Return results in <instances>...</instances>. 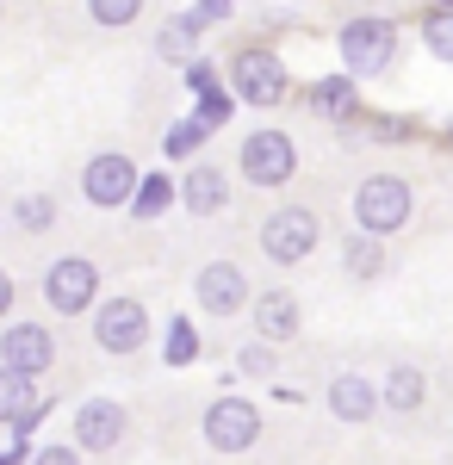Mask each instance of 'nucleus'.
<instances>
[{
    "mask_svg": "<svg viewBox=\"0 0 453 465\" xmlns=\"http://www.w3.org/2000/svg\"><path fill=\"white\" fill-rule=\"evenodd\" d=\"M410 212H417V193H410V180H398V174H373V180H360V193H354V223H360L373 242L391 236V230H404ZM360 230H354V236H360Z\"/></svg>",
    "mask_w": 453,
    "mask_h": 465,
    "instance_id": "1",
    "label": "nucleus"
},
{
    "mask_svg": "<svg viewBox=\"0 0 453 465\" xmlns=\"http://www.w3.org/2000/svg\"><path fill=\"white\" fill-rule=\"evenodd\" d=\"M317 236H323V223H317L311 205H279V212L261 223V249H267V261H279V267H298V261L317 249Z\"/></svg>",
    "mask_w": 453,
    "mask_h": 465,
    "instance_id": "2",
    "label": "nucleus"
},
{
    "mask_svg": "<svg viewBox=\"0 0 453 465\" xmlns=\"http://www.w3.org/2000/svg\"><path fill=\"white\" fill-rule=\"evenodd\" d=\"M261 440V410L248 397H211L206 410V447L211 453H248Z\"/></svg>",
    "mask_w": 453,
    "mask_h": 465,
    "instance_id": "3",
    "label": "nucleus"
},
{
    "mask_svg": "<svg viewBox=\"0 0 453 465\" xmlns=\"http://www.w3.org/2000/svg\"><path fill=\"white\" fill-rule=\"evenodd\" d=\"M391 44L398 32L385 19H348L342 25V63H348V81H373V74L391 69Z\"/></svg>",
    "mask_w": 453,
    "mask_h": 465,
    "instance_id": "4",
    "label": "nucleus"
},
{
    "mask_svg": "<svg viewBox=\"0 0 453 465\" xmlns=\"http://www.w3.org/2000/svg\"><path fill=\"white\" fill-rule=\"evenodd\" d=\"M230 100H248V106H279L286 100V63L274 50H237L230 63Z\"/></svg>",
    "mask_w": 453,
    "mask_h": 465,
    "instance_id": "5",
    "label": "nucleus"
},
{
    "mask_svg": "<svg viewBox=\"0 0 453 465\" xmlns=\"http://www.w3.org/2000/svg\"><path fill=\"white\" fill-rule=\"evenodd\" d=\"M94 298H100V273H94V261H81V254L50 261V273H44V304H50V311L81 317Z\"/></svg>",
    "mask_w": 453,
    "mask_h": 465,
    "instance_id": "6",
    "label": "nucleus"
},
{
    "mask_svg": "<svg viewBox=\"0 0 453 465\" xmlns=\"http://www.w3.org/2000/svg\"><path fill=\"white\" fill-rule=\"evenodd\" d=\"M94 341H100L106 354H137L143 341H149V311H143L137 298H106L100 311H94Z\"/></svg>",
    "mask_w": 453,
    "mask_h": 465,
    "instance_id": "7",
    "label": "nucleus"
},
{
    "mask_svg": "<svg viewBox=\"0 0 453 465\" xmlns=\"http://www.w3.org/2000/svg\"><path fill=\"white\" fill-rule=\"evenodd\" d=\"M81 193H87V205H100V212L131 205V193H137V168H131V155H118V149L94 155V162L81 168Z\"/></svg>",
    "mask_w": 453,
    "mask_h": 465,
    "instance_id": "8",
    "label": "nucleus"
},
{
    "mask_svg": "<svg viewBox=\"0 0 453 465\" xmlns=\"http://www.w3.org/2000/svg\"><path fill=\"white\" fill-rule=\"evenodd\" d=\"M50 360H56V335L44 322H6V335H0V366L6 372L37 379V372H50Z\"/></svg>",
    "mask_w": 453,
    "mask_h": 465,
    "instance_id": "9",
    "label": "nucleus"
},
{
    "mask_svg": "<svg viewBox=\"0 0 453 465\" xmlns=\"http://www.w3.org/2000/svg\"><path fill=\"white\" fill-rule=\"evenodd\" d=\"M292 168H298V149H292L286 131H255V137H243V174L255 186H286Z\"/></svg>",
    "mask_w": 453,
    "mask_h": 465,
    "instance_id": "10",
    "label": "nucleus"
},
{
    "mask_svg": "<svg viewBox=\"0 0 453 465\" xmlns=\"http://www.w3.org/2000/svg\"><path fill=\"white\" fill-rule=\"evenodd\" d=\"M125 440V403L118 397H87L75 410V453H112Z\"/></svg>",
    "mask_w": 453,
    "mask_h": 465,
    "instance_id": "11",
    "label": "nucleus"
},
{
    "mask_svg": "<svg viewBox=\"0 0 453 465\" xmlns=\"http://www.w3.org/2000/svg\"><path fill=\"white\" fill-rule=\"evenodd\" d=\"M193 292H199V304H206L211 317H237V311H243L248 298H255L237 261H211V267H199V280H193Z\"/></svg>",
    "mask_w": 453,
    "mask_h": 465,
    "instance_id": "12",
    "label": "nucleus"
},
{
    "mask_svg": "<svg viewBox=\"0 0 453 465\" xmlns=\"http://www.w3.org/2000/svg\"><path fill=\"white\" fill-rule=\"evenodd\" d=\"M329 416L336 422H373L379 416V385L360 372H336L329 379Z\"/></svg>",
    "mask_w": 453,
    "mask_h": 465,
    "instance_id": "13",
    "label": "nucleus"
},
{
    "mask_svg": "<svg viewBox=\"0 0 453 465\" xmlns=\"http://www.w3.org/2000/svg\"><path fill=\"white\" fill-rule=\"evenodd\" d=\"M175 199H180V205H186L193 217L224 212V205H230V174H224V168H206V162H199V168H193V174H186V180L175 186Z\"/></svg>",
    "mask_w": 453,
    "mask_h": 465,
    "instance_id": "14",
    "label": "nucleus"
},
{
    "mask_svg": "<svg viewBox=\"0 0 453 465\" xmlns=\"http://www.w3.org/2000/svg\"><path fill=\"white\" fill-rule=\"evenodd\" d=\"M37 410H44L37 379H19V372L0 366V422H6V429H25V422H37Z\"/></svg>",
    "mask_w": 453,
    "mask_h": 465,
    "instance_id": "15",
    "label": "nucleus"
},
{
    "mask_svg": "<svg viewBox=\"0 0 453 465\" xmlns=\"http://www.w3.org/2000/svg\"><path fill=\"white\" fill-rule=\"evenodd\" d=\"M255 329H261V341H292L298 335V298L292 292H261L255 298Z\"/></svg>",
    "mask_w": 453,
    "mask_h": 465,
    "instance_id": "16",
    "label": "nucleus"
},
{
    "mask_svg": "<svg viewBox=\"0 0 453 465\" xmlns=\"http://www.w3.org/2000/svg\"><path fill=\"white\" fill-rule=\"evenodd\" d=\"M311 112H323V118H354L360 112V87H354L348 74H329V81L311 87Z\"/></svg>",
    "mask_w": 453,
    "mask_h": 465,
    "instance_id": "17",
    "label": "nucleus"
},
{
    "mask_svg": "<svg viewBox=\"0 0 453 465\" xmlns=\"http://www.w3.org/2000/svg\"><path fill=\"white\" fill-rule=\"evenodd\" d=\"M422 391H428V379H422L417 366H398L379 391V410H422Z\"/></svg>",
    "mask_w": 453,
    "mask_h": 465,
    "instance_id": "18",
    "label": "nucleus"
},
{
    "mask_svg": "<svg viewBox=\"0 0 453 465\" xmlns=\"http://www.w3.org/2000/svg\"><path fill=\"white\" fill-rule=\"evenodd\" d=\"M168 205H175V180H168V174H143L137 193H131V217H143V223H149V217L168 212Z\"/></svg>",
    "mask_w": 453,
    "mask_h": 465,
    "instance_id": "19",
    "label": "nucleus"
},
{
    "mask_svg": "<svg viewBox=\"0 0 453 465\" xmlns=\"http://www.w3.org/2000/svg\"><path fill=\"white\" fill-rule=\"evenodd\" d=\"M230 112H237V100H230V94H224V81H211V87H199V112H193V124H199V131H224V124H230Z\"/></svg>",
    "mask_w": 453,
    "mask_h": 465,
    "instance_id": "20",
    "label": "nucleus"
},
{
    "mask_svg": "<svg viewBox=\"0 0 453 465\" xmlns=\"http://www.w3.org/2000/svg\"><path fill=\"white\" fill-rule=\"evenodd\" d=\"M193 44H199V32L186 25V13H180V19H162V32H156V50H162L168 63H193Z\"/></svg>",
    "mask_w": 453,
    "mask_h": 465,
    "instance_id": "21",
    "label": "nucleus"
},
{
    "mask_svg": "<svg viewBox=\"0 0 453 465\" xmlns=\"http://www.w3.org/2000/svg\"><path fill=\"white\" fill-rule=\"evenodd\" d=\"M342 267H348L354 280H379L385 273V249L373 236H348V254H342Z\"/></svg>",
    "mask_w": 453,
    "mask_h": 465,
    "instance_id": "22",
    "label": "nucleus"
},
{
    "mask_svg": "<svg viewBox=\"0 0 453 465\" xmlns=\"http://www.w3.org/2000/svg\"><path fill=\"white\" fill-rule=\"evenodd\" d=\"M422 44H428L441 63H453V6H435V13H422Z\"/></svg>",
    "mask_w": 453,
    "mask_h": 465,
    "instance_id": "23",
    "label": "nucleus"
},
{
    "mask_svg": "<svg viewBox=\"0 0 453 465\" xmlns=\"http://www.w3.org/2000/svg\"><path fill=\"white\" fill-rule=\"evenodd\" d=\"M13 223H19V230H50V223H56V199H44V193L13 199Z\"/></svg>",
    "mask_w": 453,
    "mask_h": 465,
    "instance_id": "24",
    "label": "nucleus"
},
{
    "mask_svg": "<svg viewBox=\"0 0 453 465\" xmlns=\"http://www.w3.org/2000/svg\"><path fill=\"white\" fill-rule=\"evenodd\" d=\"M87 13H94V25H131L137 19V0H94Z\"/></svg>",
    "mask_w": 453,
    "mask_h": 465,
    "instance_id": "25",
    "label": "nucleus"
},
{
    "mask_svg": "<svg viewBox=\"0 0 453 465\" xmlns=\"http://www.w3.org/2000/svg\"><path fill=\"white\" fill-rule=\"evenodd\" d=\"M206 143V131H199V124H193V118H186V124H175V131H168V155H193V149Z\"/></svg>",
    "mask_w": 453,
    "mask_h": 465,
    "instance_id": "26",
    "label": "nucleus"
},
{
    "mask_svg": "<svg viewBox=\"0 0 453 465\" xmlns=\"http://www.w3.org/2000/svg\"><path fill=\"white\" fill-rule=\"evenodd\" d=\"M168 360H175V366L193 360V329H186V322H168Z\"/></svg>",
    "mask_w": 453,
    "mask_h": 465,
    "instance_id": "27",
    "label": "nucleus"
},
{
    "mask_svg": "<svg viewBox=\"0 0 453 465\" xmlns=\"http://www.w3.org/2000/svg\"><path fill=\"white\" fill-rule=\"evenodd\" d=\"M217 19H230V0H199L193 13H186V25L199 32V25H217Z\"/></svg>",
    "mask_w": 453,
    "mask_h": 465,
    "instance_id": "28",
    "label": "nucleus"
},
{
    "mask_svg": "<svg viewBox=\"0 0 453 465\" xmlns=\"http://www.w3.org/2000/svg\"><path fill=\"white\" fill-rule=\"evenodd\" d=\"M32 465H81V453L56 440V447H37V460H32Z\"/></svg>",
    "mask_w": 453,
    "mask_h": 465,
    "instance_id": "29",
    "label": "nucleus"
},
{
    "mask_svg": "<svg viewBox=\"0 0 453 465\" xmlns=\"http://www.w3.org/2000/svg\"><path fill=\"white\" fill-rule=\"evenodd\" d=\"M267 366H274V348H261V341H255V348L243 354V372H267Z\"/></svg>",
    "mask_w": 453,
    "mask_h": 465,
    "instance_id": "30",
    "label": "nucleus"
},
{
    "mask_svg": "<svg viewBox=\"0 0 453 465\" xmlns=\"http://www.w3.org/2000/svg\"><path fill=\"white\" fill-rule=\"evenodd\" d=\"M6 311H13V273L0 267V322H6Z\"/></svg>",
    "mask_w": 453,
    "mask_h": 465,
    "instance_id": "31",
    "label": "nucleus"
}]
</instances>
